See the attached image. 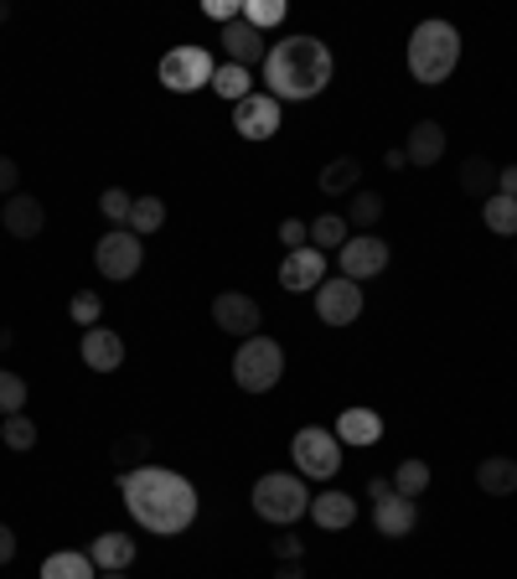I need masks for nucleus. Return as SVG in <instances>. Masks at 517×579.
<instances>
[{"label":"nucleus","mask_w":517,"mask_h":579,"mask_svg":"<svg viewBox=\"0 0 517 579\" xmlns=\"http://www.w3.org/2000/svg\"><path fill=\"white\" fill-rule=\"evenodd\" d=\"M383 166H388V171H404V166H409V155H404V151H388V155H383Z\"/></svg>","instance_id":"a18cd8bd"},{"label":"nucleus","mask_w":517,"mask_h":579,"mask_svg":"<svg viewBox=\"0 0 517 579\" xmlns=\"http://www.w3.org/2000/svg\"><path fill=\"white\" fill-rule=\"evenodd\" d=\"M145 450H151V440H145V435H135V440H120V456H145Z\"/></svg>","instance_id":"37998d69"},{"label":"nucleus","mask_w":517,"mask_h":579,"mask_svg":"<svg viewBox=\"0 0 517 579\" xmlns=\"http://www.w3.org/2000/svg\"><path fill=\"white\" fill-rule=\"evenodd\" d=\"M243 21L264 32V26H279L285 21V0H243Z\"/></svg>","instance_id":"2f4dec72"},{"label":"nucleus","mask_w":517,"mask_h":579,"mask_svg":"<svg viewBox=\"0 0 517 579\" xmlns=\"http://www.w3.org/2000/svg\"><path fill=\"white\" fill-rule=\"evenodd\" d=\"M21 409H26V383H21L16 373L0 368V414L11 419V414H21Z\"/></svg>","instance_id":"f704fd0d"},{"label":"nucleus","mask_w":517,"mask_h":579,"mask_svg":"<svg viewBox=\"0 0 517 579\" xmlns=\"http://www.w3.org/2000/svg\"><path fill=\"white\" fill-rule=\"evenodd\" d=\"M290 460H295V471H300V477L331 481L337 471H342V440H337L331 429H295Z\"/></svg>","instance_id":"423d86ee"},{"label":"nucleus","mask_w":517,"mask_h":579,"mask_svg":"<svg viewBox=\"0 0 517 579\" xmlns=\"http://www.w3.org/2000/svg\"><path fill=\"white\" fill-rule=\"evenodd\" d=\"M279 378H285V352L275 337H249L233 352V383L243 393H270Z\"/></svg>","instance_id":"39448f33"},{"label":"nucleus","mask_w":517,"mask_h":579,"mask_svg":"<svg viewBox=\"0 0 517 579\" xmlns=\"http://www.w3.org/2000/svg\"><path fill=\"white\" fill-rule=\"evenodd\" d=\"M352 239V228H346L342 212H321V218L310 222V249H321V254H331V249H342V243Z\"/></svg>","instance_id":"393cba45"},{"label":"nucleus","mask_w":517,"mask_h":579,"mask_svg":"<svg viewBox=\"0 0 517 579\" xmlns=\"http://www.w3.org/2000/svg\"><path fill=\"white\" fill-rule=\"evenodd\" d=\"M223 52H228V63H239V68H249V63H264V57H270V47H264V32H254L243 17L223 26Z\"/></svg>","instance_id":"a211bd4d"},{"label":"nucleus","mask_w":517,"mask_h":579,"mask_svg":"<svg viewBox=\"0 0 517 579\" xmlns=\"http://www.w3.org/2000/svg\"><path fill=\"white\" fill-rule=\"evenodd\" d=\"M68 316H73V321H78V326H84V331H88V326H99V316H103V301H99V295H94V290H78V295H73V306H68Z\"/></svg>","instance_id":"c9c22d12"},{"label":"nucleus","mask_w":517,"mask_h":579,"mask_svg":"<svg viewBox=\"0 0 517 579\" xmlns=\"http://www.w3.org/2000/svg\"><path fill=\"white\" fill-rule=\"evenodd\" d=\"M166 228V203L161 197H135V212H130V233L145 239V233H161Z\"/></svg>","instance_id":"cd10ccee"},{"label":"nucleus","mask_w":517,"mask_h":579,"mask_svg":"<svg viewBox=\"0 0 517 579\" xmlns=\"http://www.w3.org/2000/svg\"><path fill=\"white\" fill-rule=\"evenodd\" d=\"M99 212H103L109 222H114V228H130V212H135V197H130L124 187H109V192L99 197Z\"/></svg>","instance_id":"473e14b6"},{"label":"nucleus","mask_w":517,"mask_h":579,"mask_svg":"<svg viewBox=\"0 0 517 579\" xmlns=\"http://www.w3.org/2000/svg\"><path fill=\"white\" fill-rule=\"evenodd\" d=\"M202 17L218 21V26H228V21L243 17V6H239V0H202Z\"/></svg>","instance_id":"4c0bfd02"},{"label":"nucleus","mask_w":517,"mask_h":579,"mask_svg":"<svg viewBox=\"0 0 517 579\" xmlns=\"http://www.w3.org/2000/svg\"><path fill=\"white\" fill-rule=\"evenodd\" d=\"M321 280H327V254L321 249H295V254H285V264H279V285L290 290V295H300V290H321Z\"/></svg>","instance_id":"4468645a"},{"label":"nucleus","mask_w":517,"mask_h":579,"mask_svg":"<svg viewBox=\"0 0 517 579\" xmlns=\"http://www.w3.org/2000/svg\"><path fill=\"white\" fill-rule=\"evenodd\" d=\"M275 579H306V569H300V559H285L275 569Z\"/></svg>","instance_id":"c03bdc74"},{"label":"nucleus","mask_w":517,"mask_h":579,"mask_svg":"<svg viewBox=\"0 0 517 579\" xmlns=\"http://www.w3.org/2000/svg\"><path fill=\"white\" fill-rule=\"evenodd\" d=\"M94 264H99L103 280H135L140 264H145V249L130 228H109L99 243H94Z\"/></svg>","instance_id":"1a4fd4ad"},{"label":"nucleus","mask_w":517,"mask_h":579,"mask_svg":"<svg viewBox=\"0 0 517 579\" xmlns=\"http://www.w3.org/2000/svg\"><path fill=\"white\" fill-rule=\"evenodd\" d=\"M254 512L264 523H275V528H290L310 512V492H306V477H295V471H270V477L254 481Z\"/></svg>","instance_id":"20e7f679"},{"label":"nucleus","mask_w":517,"mask_h":579,"mask_svg":"<svg viewBox=\"0 0 517 579\" xmlns=\"http://www.w3.org/2000/svg\"><path fill=\"white\" fill-rule=\"evenodd\" d=\"M404 155H409V166H440V155H446V130L435 120H419L409 130V140H404Z\"/></svg>","instance_id":"6ab92c4d"},{"label":"nucleus","mask_w":517,"mask_h":579,"mask_svg":"<svg viewBox=\"0 0 517 579\" xmlns=\"http://www.w3.org/2000/svg\"><path fill=\"white\" fill-rule=\"evenodd\" d=\"M316 528H327V533H342L358 523V502L346 492H321V496H310V512H306Z\"/></svg>","instance_id":"f3484780"},{"label":"nucleus","mask_w":517,"mask_h":579,"mask_svg":"<svg viewBox=\"0 0 517 579\" xmlns=\"http://www.w3.org/2000/svg\"><path fill=\"white\" fill-rule=\"evenodd\" d=\"M161 88L172 94H197V88H212V57L207 47H172L161 57Z\"/></svg>","instance_id":"0eeeda50"},{"label":"nucleus","mask_w":517,"mask_h":579,"mask_svg":"<svg viewBox=\"0 0 517 579\" xmlns=\"http://www.w3.org/2000/svg\"><path fill=\"white\" fill-rule=\"evenodd\" d=\"M88 559H94V569H99V575L130 569V564H135V538H130V533H99V538H94V548H88Z\"/></svg>","instance_id":"aec40b11"},{"label":"nucleus","mask_w":517,"mask_h":579,"mask_svg":"<svg viewBox=\"0 0 517 579\" xmlns=\"http://www.w3.org/2000/svg\"><path fill=\"white\" fill-rule=\"evenodd\" d=\"M11 559H16V533L0 523V564H11Z\"/></svg>","instance_id":"79ce46f5"},{"label":"nucleus","mask_w":517,"mask_h":579,"mask_svg":"<svg viewBox=\"0 0 517 579\" xmlns=\"http://www.w3.org/2000/svg\"><path fill=\"white\" fill-rule=\"evenodd\" d=\"M476 487L486 496H513L517 492V460L513 456H486L476 466Z\"/></svg>","instance_id":"4be33fe9"},{"label":"nucleus","mask_w":517,"mask_h":579,"mask_svg":"<svg viewBox=\"0 0 517 579\" xmlns=\"http://www.w3.org/2000/svg\"><path fill=\"white\" fill-rule=\"evenodd\" d=\"M233 130H239L243 140H275L279 135V99L254 88L243 103H233Z\"/></svg>","instance_id":"f8f14e48"},{"label":"nucleus","mask_w":517,"mask_h":579,"mask_svg":"<svg viewBox=\"0 0 517 579\" xmlns=\"http://www.w3.org/2000/svg\"><path fill=\"white\" fill-rule=\"evenodd\" d=\"M383 218V197L378 192H352V207H346V228H373Z\"/></svg>","instance_id":"7c9ffc66"},{"label":"nucleus","mask_w":517,"mask_h":579,"mask_svg":"<svg viewBox=\"0 0 517 579\" xmlns=\"http://www.w3.org/2000/svg\"><path fill=\"white\" fill-rule=\"evenodd\" d=\"M367 496H373V523H378L383 538H409L414 523H419V502L394 492V481L373 477L367 481Z\"/></svg>","instance_id":"6e6552de"},{"label":"nucleus","mask_w":517,"mask_h":579,"mask_svg":"<svg viewBox=\"0 0 517 579\" xmlns=\"http://www.w3.org/2000/svg\"><path fill=\"white\" fill-rule=\"evenodd\" d=\"M78 358H84L94 373H114L124 362V337L109 331V326H88L84 341H78Z\"/></svg>","instance_id":"2eb2a0df"},{"label":"nucleus","mask_w":517,"mask_h":579,"mask_svg":"<svg viewBox=\"0 0 517 579\" xmlns=\"http://www.w3.org/2000/svg\"><path fill=\"white\" fill-rule=\"evenodd\" d=\"M6 17H11V6H6V0H0V21H6Z\"/></svg>","instance_id":"de8ad7c7"},{"label":"nucleus","mask_w":517,"mask_h":579,"mask_svg":"<svg viewBox=\"0 0 517 579\" xmlns=\"http://www.w3.org/2000/svg\"><path fill=\"white\" fill-rule=\"evenodd\" d=\"M331 68H337V63H331L327 42L295 32V36H285V42H275L270 57H264V94H275L279 103L285 99L306 103V99H316V94H327Z\"/></svg>","instance_id":"f03ea898"},{"label":"nucleus","mask_w":517,"mask_h":579,"mask_svg":"<svg viewBox=\"0 0 517 579\" xmlns=\"http://www.w3.org/2000/svg\"><path fill=\"white\" fill-rule=\"evenodd\" d=\"M316 316L327 326H352L362 316V285L346 274H327L316 290Z\"/></svg>","instance_id":"9d476101"},{"label":"nucleus","mask_w":517,"mask_h":579,"mask_svg":"<svg viewBox=\"0 0 517 579\" xmlns=\"http://www.w3.org/2000/svg\"><path fill=\"white\" fill-rule=\"evenodd\" d=\"M482 218H486V228H492V233H502V239H513L517 233V203L513 197H486V207H482Z\"/></svg>","instance_id":"c756f323"},{"label":"nucleus","mask_w":517,"mask_h":579,"mask_svg":"<svg viewBox=\"0 0 517 579\" xmlns=\"http://www.w3.org/2000/svg\"><path fill=\"white\" fill-rule=\"evenodd\" d=\"M0 222H6L11 239H36L42 222H47V207L36 203L32 192H16V197H6V207H0Z\"/></svg>","instance_id":"dca6fc26"},{"label":"nucleus","mask_w":517,"mask_h":579,"mask_svg":"<svg viewBox=\"0 0 517 579\" xmlns=\"http://www.w3.org/2000/svg\"><path fill=\"white\" fill-rule=\"evenodd\" d=\"M497 192L517 203V166H502V171H497Z\"/></svg>","instance_id":"a19ab883"},{"label":"nucleus","mask_w":517,"mask_h":579,"mask_svg":"<svg viewBox=\"0 0 517 579\" xmlns=\"http://www.w3.org/2000/svg\"><path fill=\"white\" fill-rule=\"evenodd\" d=\"M0 440L11 445V450H32L36 445V425L26 414H11V419H0Z\"/></svg>","instance_id":"72a5a7b5"},{"label":"nucleus","mask_w":517,"mask_h":579,"mask_svg":"<svg viewBox=\"0 0 517 579\" xmlns=\"http://www.w3.org/2000/svg\"><path fill=\"white\" fill-rule=\"evenodd\" d=\"M394 492L398 496H425L430 492V466L425 460H398V471H394Z\"/></svg>","instance_id":"c85d7f7f"},{"label":"nucleus","mask_w":517,"mask_h":579,"mask_svg":"<svg viewBox=\"0 0 517 579\" xmlns=\"http://www.w3.org/2000/svg\"><path fill=\"white\" fill-rule=\"evenodd\" d=\"M212 88H218V99L243 103L254 94V78H249V68H239V63H223V68H212Z\"/></svg>","instance_id":"a878e982"},{"label":"nucleus","mask_w":517,"mask_h":579,"mask_svg":"<svg viewBox=\"0 0 517 579\" xmlns=\"http://www.w3.org/2000/svg\"><path fill=\"white\" fill-rule=\"evenodd\" d=\"M16 182H21V166L11 155H0V197H16Z\"/></svg>","instance_id":"58836bf2"},{"label":"nucleus","mask_w":517,"mask_h":579,"mask_svg":"<svg viewBox=\"0 0 517 579\" xmlns=\"http://www.w3.org/2000/svg\"><path fill=\"white\" fill-rule=\"evenodd\" d=\"M124 507L145 533L155 538H176L197 523V487L176 471H161V466H135L120 477Z\"/></svg>","instance_id":"f257e3e1"},{"label":"nucleus","mask_w":517,"mask_h":579,"mask_svg":"<svg viewBox=\"0 0 517 579\" xmlns=\"http://www.w3.org/2000/svg\"><path fill=\"white\" fill-rule=\"evenodd\" d=\"M275 559H300V554H306V548H300V538H290V533H285V538H275Z\"/></svg>","instance_id":"ea45409f"},{"label":"nucleus","mask_w":517,"mask_h":579,"mask_svg":"<svg viewBox=\"0 0 517 579\" xmlns=\"http://www.w3.org/2000/svg\"><path fill=\"white\" fill-rule=\"evenodd\" d=\"M461 63V32L450 21H419L409 32V73L414 84L440 88Z\"/></svg>","instance_id":"7ed1b4c3"},{"label":"nucleus","mask_w":517,"mask_h":579,"mask_svg":"<svg viewBox=\"0 0 517 579\" xmlns=\"http://www.w3.org/2000/svg\"><path fill=\"white\" fill-rule=\"evenodd\" d=\"M212 321H218V331H228V337H258V326H264V310H258L254 295H243V290H223L218 301H212Z\"/></svg>","instance_id":"9b49d317"},{"label":"nucleus","mask_w":517,"mask_h":579,"mask_svg":"<svg viewBox=\"0 0 517 579\" xmlns=\"http://www.w3.org/2000/svg\"><path fill=\"white\" fill-rule=\"evenodd\" d=\"M342 445H378L383 440V414H373V409H346V414H337V429H331Z\"/></svg>","instance_id":"412c9836"},{"label":"nucleus","mask_w":517,"mask_h":579,"mask_svg":"<svg viewBox=\"0 0 517 579\" xmlns=\"http://www.w3.org/2000/svg\"><path fill=\"white\" fill-rule=\"evenodd\" d=\"M497 171L486 155H465V166H461V187L471 192V197H497Z\"/></svg>","instance_id":"b1692460"},{"label":"nucleus","mask_w":517,"mask_h":579,"mask_svg":"<svg viewBox=\"0 0 517 579\" xmlns=\"http://www.w3.org/2000/svg\"><path fill=\"white\" fill-rule=\"evenodd\" d=\"M279 243H285L290 254H295V249H306V243H310V222L285 218V222H279Z\"/></svg>","instance_id":"e433bc0d"},{"label":"nucleus","mask_w":517,"mask_h":579,"mask_svg":"<svg viewBox=\"0 0 517 579\" xmlns=\"http://www.w3.org/2000/svg\"><path fill=\"white\" fill-rule=\"evenodd\" d=\"M99 579H130V575H124V569H114V575H99Z\"/></svg>","instance_id":"49530a36"},{"label":"nucleus","mask_w":517,"mask_h":579,"mask_svg":"<svg viewBox=\"0 0 517 579\" xmlns=\"http://www.w3.org/2000/svg\"><path fill=\"white\" fill-rule=\"evenodd\" d=\"M358 182H362V166L352 161V155H337L327 171H321V192L327 197H342V192H358Z\"/></svg>","instance_id":"bb28decb"},{"label":"nucleus","mask_w":517,"mask_h":579,"mask_svg":"<svg viewBox=\"0 0 517 579\" xmlns=\"http://www.w3.org/2000/svg\"><path fill=\"white\" fill-rule=\"evenodd\" d=\"M337 259H342V274L346 280H373V274L388 270V243L373 239V233H358V239H346L342 249H337Z\"/></svg>","instance_id":"ddd939ff"},{"label":"nucleus","mask_w":517,"mask_h":579,"mask_svg":"<svg viewBox=\"0 0 517 579\" xmlns=\"http://www.w3.org/2000/svg\"><path fill=\"white\" fill-rule=\"evenodd\" d=\"M42 579H99V575H94V559H88V554L63 548V554H47V559H42Z\"/></svg>","instance_id":"5701e85b"}]
</instances>
